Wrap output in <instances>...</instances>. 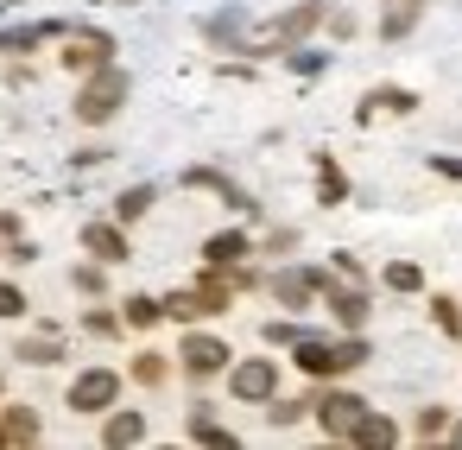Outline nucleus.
Instances as JSON below:
<instances>
[{
  "instance_id": "cd10ccee",
  "label": "nucleus",
  "mask_w": 462,
  "mask_h": 450,
  "mask_svg": "<svg viewBox=\"0 0 462 450\" xmlns=\"http://www.w3.org/2000/svg\"><path fill=\"white\" fill-rule=\"evenodd\" d=\"M430 317H437L443 336H462V311H456V298H430Z\"/></svg>"
},
{
  "instance_id": "0eeeda50",
  "label": "nucleus",
  "mask_w": 462,
  "mask_h": 450,
  "mask_svg": "<svg viewBox=\"0 0 462 450\" xmlns=\"http://www.w3.org/2000/svg\"><path fill=\"white\" fill-rule=\"evenodd\" d=\"M203 39H209L216 52H247V39H254V14L241 7V0H228L222 14L203 20Z\"/></svg>"
},
{
  "instance_id": "f257e3e1",
  "label": "nucleus",
  "mask_w": 462,
  "mask_h": 450,
  "mask_svg": "<svg viewBox=\"0 0 462 450\" xmlns=\"http://www.w3.org/2000/svg\"><path fill=\"white\" fill-rule=\"evenodd\" d=\"M367 355H374V349H367V336H361V330H355V336H342V342H329V336H310V330H304V336L291 342V361H298V368H304L310 380H336V374H355V368H361Z\"/></svg>"
},
{
  "instance_id": "2f4dec72",
  "label": "nucleus",
  "mask_w": 462,
  "mask_h": 450,
  "mask_svg": "<svg viewBox=\"0 0 462 450\" xmlns=\"http://www.w3.org/2000/svg\"><path fill=\"white\" fill-rule=\"evenodd\" d=\"M70 286H77V292H102V260L77 267V273H70Z\"/></svg>"
},
{
  "instance_id": "473e14b6",
  "label": "nucleus",
  "mask_w": 462,
  "mask_h": 450,
  "mask_svg": "<svg viewBox=\"0 0 462 450\" xmlns=\"http://www.w3.org/2000/svg\"><path fill=\"white\" fill-rule=\"evenodd\" d=\"M83 330H89V336H115V330H121V317H115V311H89V317H83Z\"/></svg>"
},
{
  "instance_id": "423d86ee",
  "label": "nucleus",
  "mask_w": 462,
  "mask_h": 450,
  "mask_svg": "<svg viewBox=\"0 0 462 450\" xmlns=\"http://www.w3.org/2000/svg\"><path fill=\"white\" fill-rule=\"evenodd\" d=\"M228 387H235V399L260 406V399H273V393H279V361H273V355H247V361H235Z\"/></svg>"
},
{
  "instance_id": "7c9ffc66",
  "label": "nucleus",
  "mask_w": 462,
  "mask_h": 450,
  "mask_svg": "<svg viewBox=\"0 0 462 450\" xmlns=\"http://www.w3.org/2000/svg\"><path fill=\"white\" fill-rule=\"evenodd\" d=\"M0 317H26V292L0 279Z\"/></svg>"
},
{
  "instance_id": "ddd939ff",
  "label": "nucleus",
  "mask_w": 462,
  "mask_h": 450,
  "mask_svg": "<svg viewBox=\"0 0 462 450\" xmlns=\"http://www.w3.org/2000/svg\"><path fill=\"white\" fill-rule=\"evenodd\" d=\"M83 248H89L102 267H121V260L134 254V248H127V235H121V222H89V229H83Z\"/></svg>"
},
{
  "instance_id": "2eb2a0df",
  "label": "nucleus",
  "mask_w": 462,
  "mask_h": 450,
  "mask_svg": "<svg viewBox=\"0 0 462 450\" xmlns=\"http://www.w3.org/2000/svg\"><path fill=\"white\" fill-rule=\"evenodd\" d=\"M348 444H367V450H386V444H399V425H393L386 412H374V406H367V412L355 418V431H348Z\"/></svg>"
},
{
  "instance_id": "f03ea898",
  "label": "nucleus",
  "mask_w": 462,
  "mask_h": 450,
  "mask_svg": "<svg viewBox=\"0 0 462 450\" xmlns=\"http://www.w3.org/2000/svg\"><path fill=\"white\" fill-rule=\"evenodd\" d=\"M121 102H127V70H121V64H102V70H89L83 89H77V121H83V127H102V121L121 115Z\"/></svg>"
},
{
  "instance_id": "aec40b11",
  "label": "nucleus",
  "mask_w": 462,
  "mask_h": 450,
  "mask_svg": "<svg viewBox=\"0 0 462 450\" xmlns=\"http://www.w3.org/2000/svg\"><path fill=\"white\" fill-rule=\"evenodd\" d=\"M317 197H323V203H342V197H348V178H342V165H336L329 153H317Z\"/></svg>"
},
{
  "instance_id": "6e6552de",
  "label": "nucleus",
  "mask_w": 462,
  "mask_h": 450,
  "mask_svg": "<svg viewBox=\"0 0 462 450\" xmlns=\"http://www.w3.org/2000/svg\"><path fill=\"white\" fill-rule=\"evenodd\" d=\"M228 355H235V349H228L222 336H209V330H190V336L178 342V361H184V374H197V380H203V374H222Z\"/></svg>"
},
{
  "instance_id": "b1692460",
  "label": "nucleus",
  "mask_w": 462,
  "mask_h": 450,
  "mask_svg": "<svg viewBox=\"0 0 462 450\" xmlns=\"http://www.w3.org/2000/svg\"><path fill=\"white\" fill-rule=\"evenodd\" d=\"M14 355H20V361H32V368H51V361L64 355V342H51V336H32V342H20Z\"/></svg>"
},
{
  "instance_id": "dca6fc26",
  "label": "nucleus",
  "mask_w": 462,
  "mask_h": 450,
  "mask_svg": "<svg viewBox=\"0 0 462 450\" xmlns=\"http://www.w3.org/2000/svg\"><path fill=\"white\" fill-rule=\"evenodd\" d=\"M146 437V412H108L102 418V444L108 450H127V444H140Z\"/></svg>"
},
{
  "instance_id": "393cba45",
  "label": "nucleus",
  "mask_w": 462,
  "mask_h": 450,
  "mask_svg": "<svg viewBox=\"0 0 462 450\" xmlns=\"http://www.w3.org/2000/svg\"><path fill=\"white\" fill-rule=\"evenodd\" d=\"M386 286H393V292H424V273H418L411 260H393V267H386Z\"/></svg>"
},
{
  "instance_id": "4468645a",
  "label": "nucleus",
  "mask_w": 462,
  "mask_h": 450,
  "mask_svg": "<svg viewBox=\"0 0 462 450\" xmlns=\"http://www.w3.org/2000/svg\"><path fill=\"white\" fill-rule=\"evenodd\" d=\"M247 254H254V241H247L241 229H222V235L203 241V267H235V260H247Z\"/></svg>"
},
{
  "instance_id": "4be33fe9",
  "label": "nucleus",
  "mask_w": 462,
  "mask_h": 450,
  "mask_svg": "<svg viewBox=\"0 0 462 450\" xmlns=\"http://www.w3.org/2000/svg\"><path fill=\"white\" fill-rule=\"evenodd\" d=\"M159 317H165V305H159V298H146V292H134V298L121 305V323H134V330H152Z\"/></svg>"
},
{
  "instance_id": "20e7f679",
  "label": "nucleus",
  "mask_w": 462,
  "mask_h": 450,
  "mask_svg": "<svg viewBox=\"0 0 462 450\" xmlns=\"http://www.w3.org/2000/svg\"><path fill=\"white\" fill-rule=\"evenodd\" d=\"M58 64H64V70H77V77H89V70L115 64V39H108V33H89V26H70V33H64Z\"/></svg>"
},
{
  "instance_id": "412c9836",
  "label": "nucleus",
  "mask_w": 462,
  "mask_h": 450,
  "mask_svg": "<svg viewBox=\"0 0 462 450\" xmlns=\"http://www.w3.org/2000/svg\"><path fill=\"white\" fill-rule=\"evenodd\" d=\"M152 203H159V191H152V184H134V191H121V197H115V222H140Z\"/></svg>"
},
{
  "instance_id": "1a4fd4ad",
  "label": "nucleus",
  "mask_w": 462,
  "mask_h": 450,
  "mask_svg": "<svg viewBox=\"0 0 462 450\" xmlns=\"http://www.w3.org/2000/svg\"><path fill=\"white\" fill-rule=\"evenodd\" d=\"M310 412H317V425H323L329 437H348V431H355V418L367 412V399H361V393H342V387H329L323 399H310Z\"/></svg>"
},
{
  "instance_id": "f8f14e48",
  "label": "nucleus",
  "mask_w": 462,
  "mask_h": 450,
  "mask_svg": "<svg viewBox=\"0 0 462 450\" xmlns=\"http://www.w3.org/2000/svg\"><path fill=\"white\" fill-rule=\"evenodd\" d=\"M317 292L329 298V311H336V323H342V330H361V323H367V311H374L361 286H336V279H323Z\"/></svg>"
},
{
  "instance_id": "6ab92c4d",
  "label": "nucleus",
  "mask_w": 462,
  "mask_h": 450,
  "mask_svg": "<svg viewBox=\"0 0 462 450\" xmlns=\"http://www.w3.org/2000/svg\"><path fill=\"white\" fill-rule=\"evenodd\" d=\"M380 108H386V115H411V108H418V96H411V89H374V96L361 102V121H374Z\"/></svg>"
},
{
  "instance_id": "39448f33",
  "label": "nucleus",
  "mask_w": 462,
  "mask_h": 450,
  "mask_svg": "<svg viewBox=\"0 0 462 450\" xmlns=\"http://www.w3.org/2000/svg\"><path fill=\"white\" fill-rule=\"evenodd\" d=\"M115 399H121V374H115V368H83V374L70 380V399H64V406H70V412H108Z\"/></svg>"
},
{
  "instance_id": "f3484780",
  "label": "nucleus",
  "mask_w": 462,
  "mask_h": 450,
  "mask_svg": "<svg viewBox=\"0 0 462 450\" xmlns=\"http://www.w3.org/2000/svg\"><path fill=\"white\" fill-rule=\"evenodd\" d=\"M0 444H39V412L32 406H0Z\"/></svg>"
},
{
  "instance_id": "f704fd0d",
  "label": "nucleus",
  "mask_w": 462,
  "mask_h": 450,
  "mask_svg": "<svg viewBox=\"0 0 462 450\" xmlns=\"http://www.w3.org/2000/svg\"><path fill=\"white\" fill-rule=\"evenodd\" d=\"M430 172H443V178H462V159H443V153H437V159H430Z\"/></svg>"
},
{
  "instance_id": "9b49d317",
  "label": "nucleus",
  "mask_w": 462,
  "mask_h": 450,
  "mask_svg": "<svg viewBox=\"0 0 462 450\" xmlns=\"http://www.w3.org/2000/svg\"><path fill=\"white\" fill-rule=\"evenodd\" d=\"M184 184H190V191H216V197H222L228 210H241V216H254V210H260L235 178H222V172H209V165H190V172H184Z\"/></svg>"
},
{
  "instance_id": "5701e85b",
  "label": "nucleus",
  "mask_w": 462,
  "mask_h": 450,
  "mask_svg": "<svg viewBox=\"0 0 462 450\" xmlns=\"http://www.w3.org/2000/svg\"><path fill=\"white\" fill-rule=\"evenodd\" d=\"M190 437H197V444H222V450H228V444H235V431H228V425H216V418H209V412H203V406H197V412H190Z\"/></svg>"
},
{
  "instance_id": "c756f323",
  "label": "nucleus",
  "mask_w": 462,
  "mask_h": 450,
  "mask_svg": "<svg viewBox=\"0 0 462 450\" xmlns=\"http://www.w3.org/2000/svg\"><path fill=\"white\" fill-rule=\"evenodd\" d=\"M285 64H291L298 77H317V70H323V52H298V45H291V52H285Z\"/></svg>"
},
{
  "instance_id": "a211bd4d",
  "label": "nucleus",
  "mask_w": 462,
  "mask_h": 450,
  "mask_svg": "<svg viewBox=\"0 0 462 450\" xmlns=\"http://www.w3.org/2000/svg\"><path fill=\"white\" fill-rule=\"evenodd\" d=\"M418 14H424V0H386V14H380V39H386V45H399V39L418 26Z\"/></svg>"
},
{
  "instance_id": "a878e982",
  "label": "nucleus",
  "mask_w": 462,
  "mask_h": 450,
  "mask_svg": "<svg viewBox=\"0 0 462 450\" xmlns=\"http://www.w3.org/2000/svg\"><path fill=\"white\" fill-rule=\"evenodd\" d=\"M134 380H140V387H159V380H165V355H159V349L134 355Z\"/></svg>"
},
{
  "instance_id": "e433bc0d",
  "label": "nucleus",
  "mask_w": 462,
  "mask_h": 450,
  "mask_svg": "<svg viewBox=\"0 0 462 450\" xmlns=\"http://www.w3.org/2000/svg\"><path fill=\"white\" fill-rule=\"evenodd\" d=\"M121 7H134V0H121Z\"/></svg>"
},
{
  "instance_id": "9d476101",
  "label": "nucleus",
  "mask_w": 462,
  "mask_h": 450,
  "mask_svg": "<svg viewBox=\"0 0 462 450\" xmlns=\"http://www.w3.org/2000/svg\"><path fill=\"white\" fill-rule=\"evenodd\" d=\"M329 273H317V267H285V273H273L266 279V292L285 305V311H304L310 298H317V286H323Z\"/></svg>"
},
{
  "instance_id": "7ed1b4c3",
  "label": "nucleus",
  "mask_w": 462,
  "mask_h": 450,
  "mask_svg": "<svg viewBox=\"0 0 462 450\" xmlns=\"http://www.w3.org/2000/svg\"><path fill=\"white\" fill-rule=\"evenodd\" d=\"M323 26V0H298L291 14H279L273 26H260L254 39H247V52H291L304 33H317Z\"/></svg>"
},
{
  "instance_id": "72a5a7b5",
  "label": "nucleus",
  "mask_w": 462,
  "mask_h": 450,
  "mask_svg": "<svg viewBox=\"0 0 462 450\" xmlns=\"http://www.w3.org/2000/svg\"><path fill=\"white\" fill-rule=\"evenodd\" d=\"M443 425H449V418H443V406H424V412H418V437H437Z\"/></svg>"
},
{
  "instance_id": "bb28decb",
  "label": "nucleus",
  "mask_w": 462,
  "mask_h": 450,
  "mask_svg": "<svg viewBox=\"0 0 462 450\" xmlns=\"http://www.w3.org/2000/svg\"><path fill=\"white\" fill-rule=\"evenodd\" d=\"M266 406H273V412H266V418H273V425H298V418H304V412H310V399H279V393H273V399H266Z\"/></svg>"
},
{
  "instance_id": "c85d7f7f",
  "label": "nucleus",
  "mask_w": 462,
  "mask_h": 450,
  "mask_svg": "<svg viewBox=\"0 0 462 450\" xmlns=\"http://www.w3.org/2000/svg\"><path fill=\"white\" fill-rule=\"evenodd\" d=\"M260 336H266V342H273V349H291V342H298V336H304V330H298V323H291V317H273V323H266V330H260Z\"/></svg>"
},
{
  "instance_id": "c9c22d12",
  "label": "nucleus",
  "mask_w": 462,
  "mask_h": 450,
  "mask_svg": "<svg viewBox=\"0 0 462 450\" xmlns=\"http://www.w3.org/2000/svg\"><path fill=\"white\" fill-rule=\"evenodd\" d=\"M449 437H456V444H462V425H449Z\"/></svg>"
}]
</instances>
